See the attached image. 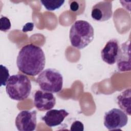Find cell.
I'll list each match as a JSON object with an SVG mask.
<instances>
[{
    "label": "cell",
    "mask_w": 131,
    "mask_h": 131,
    "mask_svg": "<svg viewBox=\"0 0 131 131\" xmlns=\"http://www.w3.org/2000/svg\"><path fill=\"white\" fill-rule=\"evenodd\" d=\"M46 57L42 49L34 44H28L19 50L16 64L18 70L24 74L35 76L43 70Z\"/></svg>",
    "instance_id": "cell-1"
},
{
    "label": "cell",
    "mask_w": 131,
    "mask_h": 131,
    "mask_svg": "<svg viewBox=\"0 0 131 131\" xmlns=\"http://www.w3.org/2000/svg\"><path fill=\"white\" fill-rule=\"evenodd\" d=\"M94 31L90 23L84 20H78L72 25L69 38L72 46L81 49L88 46L93 40Z\"/></svg>",
    "instance_id": "cell-2"
},
{
    "label": "cell",
    "mask_w": 131,
    "mask_h": 131,
    "mask_svg": "<svg viewBox=\"0 0 131 131\" xmlns=\"http://www.w3.org/2000/svg\"><path fill=\"white\" fill-rule=\"evenodd\" d=\"M31 89L30 80L21 74L11 76L6 85V91L9 97L17 101L26 99L30 94Z\"/></svg>",
    "instance_id": "cell-3"
},
{
    "label": "cell",
    "mask_w": 131,
    "mask_h": 131,
    "mask_svg": "<svg viewBox=\"0 0 131 131\" xmlns=\"http://www.w3.org/2000/svg\"><path fill=\"white\" fill-rule=\"evenodd\" d=\"M36 82L41 90L56 93L62 90L63 77L57 70L48 68L42 71L38 75Z\"/></svg>",
    "instance_id": "cell-4"
},
{
    "label": "cell",
    "mask_w": 131,
    "mask_h": 131,
    "mask_svg": "<svg viewBox=\"0 0 131 131\" xmlns=\"http://www.w3.org/2000/svg\"><path fill=\"white\" fill-rule=\"evenodd\" d=\"M128 120L125 113L120 109L113 108L105 113L103 124L108 130L118 129L125 126Z\"/></svg>",
    "instance_id": "cell-5"
},
{
    "label": "cell",
    "mask_w": 131,
    "mask_h": 131,
    "mask_svg": "<svg viewBox=\"0 0 131 131\" xmlns=\"http://www.w3.org/2000/svg\"><path fill=\"white\" fill-rule=\"evenodd\" d=\"M36 111H22L16 116L15 124L19 131H33L36 127Z\"/></svg>",
    "instance_id": "cell-6"
},
{
    "label": "cell",
    "mask_w": 131,
    "mask_h": 131,
    "mask_svg": "<svg viewBox=\"0 0 131 131\" xmlns=\"http://www.w3.org/2000/svg\"><path fill=\"white\" fill-rule=\"evenodd\" d=\"M56 98L50 92L38 90L34 95V104L36 108L40 111H48L55 106Z\"/></svg>",
    "instance_id": "cell-7"
},
{
    "label": "cell",
    "mask_w": 131,
    "mask_h": 131,
    "mask_svg": "<svg viewBox=\"0 0 131 131\" xmlns=\"http://www.w3.org/2000/svg\"><path fill=\"white\" fill-rule=\"evenodd\" d=\"M112 1H101L96 3L92 7L91 16L96 21H106L112 17Z\"/></svg>",
    "instance_id": "cell-8"
},
{
    "label": "cell",
    "mask_w": 131,
    "mask_h": 131,
    "mask_svg": "<svg viewBox=\"0 0 131 131\" xmlns=\"http://www.w3.org/2000/svg\"><path fill=\"white\" fill-rule=\"evenodd\" d=\"M120 45L118 40H109L101 51V57L102 60L108 64L112 65L116 62Z\"/></svg>",
    "instance_id": "cell-9"
},
{
    "label": "cell",
    "mask_w": 131,
    "mask_h": 131,
    "mask_svg": "<svg viewBox=\"0 0 131 131\" xmlns=\"http://www.w3.org/2000/svg\"><path fill=\"white\" fill-rule=\"evenodd\" d=\"M130 45L128 40L120 46L118 57L116 60L118 69L120 72L130 71Z\"/></svg>",
    "instance_id": "cell-10"
},
{
    "label": "cell",
    "mask_w": 131,
    "mask_h": 131,
    "mask_svg": "<svg viewBox=\"0 0 131 131\" xmlns=\"http://www.w3.org/2000/svg\"><path fill=\"white\" fill-rule=\"evenodd\" d=\"M69 113L65 109H53L48 110L41 119L49 127H55L60 125Z\"/></svg>",
    "instance_id": "cell-11"
},
{
    "label": "cell",
    "mask_w": 131,
    "mask_h": 131,
    "mask_svg": "<svg viewBox=\"0 0 131 131\" xmlns=\"http://www.w3.org/2000/svg\"><path fill=\"white\" fill-rule=\"evenodd\" d=\"M117 104L119 107L127 115H131V89L125 90L118 96Z\"/></svg>",
    "instance_id": "cell-12"
},
{
    "label": "cell",
    "mask_w": 131,
    "mask_h": 131,
    "mask_svg": "<svg viewBox=\"0 0 131 131\" xmlns=\"http://www.w3.org/2000/svg\"><path fill=\"white\" fill-rule=\"evenodd\" d=\"M41 4L48 10L54 11L59 9L64 3V1H40Z\"/></svg>",
    "instance_id": "cell-13"
},
{
    "label": "cell",
    "mask_w": 131,
    "mask_h": 131,
    "mask_svg": "<svg viewBox=\"0 0 131 131\" xmlns=\"http://www.w3.org/2000/svg\"><path fill=\"white\" fill-rule=\"evenodd\" d=\"M1 85L5 86L7 84L8 80L10 77L9 70L5 66L2 64H1Z\"/></svg>",
    "instance_id": "cell-14"
},
{
    "label": "cell",
    "mask_w": 131,
    "mask_h": 131,
    "mask_svg": "<svg viewBox=\"0 0 131 131\" xmlns=\"http://www.w3.org/2000/svg\"><path fill=\"white\" fill-rule=\"evenodd\" d=\"M11 27L10 19L6 16H2L0 18V30L3 32L9 31Z\"/></svg>",
    "instance_id": "cell-15"
},
{
    "label": "cell",
    "mask_w": 131,
    "mask_h": 131,
    "mask_svg": "<svg viewBox=\"0 0 131 131\" xmlns=\"http://www.w3.org/2000/svg\"><path fill=\"white\" fill-rule=\"evenodd\" d=\"M70 130L71 131H83L84 125L80 121H75L71 125Z\"/></svg>",
    "instance_id": "cell-16"
},
{
    "label": "cell",
    "mask_w": 131,
    "mask_h": 131,
    "mask_svg": "<svg viewBox=\"0 0 131 131\" xmlns=\"http://www.w3.org/2000/svg\"><path fill=\"white\" fill-rule=\"evenodd\" d=\"M70 8L72 11H76L78 9V8H79L78 4L75 1L72 2V3L70 4Z\"/></svg>",
    "instance_id": "cell-17"
}]
</instances>
